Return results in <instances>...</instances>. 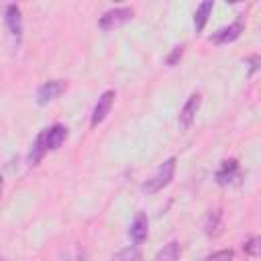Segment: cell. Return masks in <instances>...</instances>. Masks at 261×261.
<instances>
[{
    "label": "cell",
    "mask_w": 261,
    "mask_h": 261,
    "mask_svg": "<svg viewBox=\"0 0 261 261\" xmlns=\"http://www.w3.org/2000/svg\"><path fill=\"white\" fill-rule=\"evenodd\" d=\"M247 63H249V73H255L259 69V55H251L247 59Z\"/></svg>",
    "instance_id": "19"
},
{
    "label": "cell",
    "mask_w": 261,
    "mask_h": 261,
    "mask_svg": "<svg viewBox=\"0 0 261 261\" xmlns=\"http://www.w3.org/2000/svg\"><path fill=\"white\" fill-rule=\"evenodd\" d=\"M212 8H214V2L212 0H204L202 4H198L196 12H194V31L196 33H202L210 14H212Z\"/></svg>",
    "instance_id": "13"
},
{
    "label": "cell",
    "mask_w": 261,
    "mask_h": 261,
    "mask_svg": "<svg viewBox=\"0 0 261 261\" xmlns=\"http://www.w3.org/2000/svg\"><path fill=\"white\" fill-rule=\"evenodd\" d=\"M243 31H245V24H243L241 20H234V22H230V24L218 29L216 33H212V35L208 37V41L214 43V45H228V43L237 41V39L243 35Z\"/></svg>",
    "instance_id": "7"
},
{
    "label": "cell",
    "mask_w": 261,
    "mask_h": 261,
    "mask_svg": "<svg viewBox=\"0 0 261 261\" xmlns=\"http://www.w3.org/2000/svg\"><path fill=\"white\" fill-rule=\"evenodd\" d=\"M232 251L230 249H222V251H216L212 255H208L204 261H232Z\"/></svg>",
    "instance_id": "18"
},
{
    "label": "cell",
    "mask_w": 261,
    "mask_h": 261,
    "mask_svg": "<svg viewBox=\"0 0 261 261\" xmlns=\"http://www.w3.org/2000/svg\"><path fill=\"white\" fill-rule=\"evenodd\" d=\"M0 261H4V259H2V257H0Z\"/></svg>",
    "instance_id": "21"
},
{
    "label": "cell",
    "mask_w": 261,
    "mask_h": 261,
    "mask_svg": "<svg viewBox=\"0 0 261 261\" xmlns=\"http://www.w3.org/2000/svg\"><path fill=\"white\" fill-rule=\"evenodd\" d=\"M181 55H184V43H181V45H175V47H173V49L167 53V57H165V63H167L169 67H175V65L179 63Z\"/></svg>",
    "instance_id": "17"
},
{
    "label": "cell",
    "mask_w": 261,
    "mask_h": 261,
    "mask_svg": "<svg viewBox=\"0 0 261 261\" xmlns=\"http://www.w3.org/2000/svg\"><path fill=\"white\" fill-rule=\"evenodd\" d=\"M200 102H202V98H200L198 92L190 94V98L186 100V104L181 106L179 116H177V126H179V130H188V128L192 126V122L196 120V114H198V110H200Z\"/></svg>",
    "instance_id": "6"
},
{
    "label": "cell",
    "mask_w": 261,
    "mask_h": 261,
    "mask_svg": "<svg viewBox=\"0 0 261 261\" xmlns=\"http://www.w3.org/2000/svg\"><path fill=\"white\" fill-rule=\"evenodd\" d=\"M177 259H179V243L177 241H169L167 245H163L157 251L153 261H177Z\"/></svg>",
    "instance_id": "14"
},
{
    "label": "cell",
    "mask_w": 261,
    "mask_h": 261,
    "mask_svg": "<svg viewBox=\"0 0 261 261\" xmlns=\"http://www.w3.org/2000/svg\"><path fill=\"white\" fill-rule=\"evenodd\" d=\"M133 8L130 6H116V8H110L106 10L100 20H98V27L102 31H114V29H120L122 24H126L130 18H133Z\"/></svg>",
    "instance_id": "3"
},
{
    "label": "cell",
    "mask_w": 261,
    "mask_h": 261,
    "mask_svg": "<svg viewBox=\"0 0 261 261\" xmlns=\"http://www.w3.org/2000/svg\"><path fill=\"white\" fill-rule=\"evenodd\" d=\"M112 261H145V257L137 245H130V247H124L118 253H114Z\"/></svg>",
    "instance_id": "15"
},
{
    "label": "cell",
    "mask_w": 261,
    "mask_h": 261,
    "mask_svg": "<svg viewBox=\"0 0 261 261\" xmlns=\"http://www.w3.org/2000/svg\"><path fill=\"white\" fill-rule=\"evenodd\" d=\"M65 90H67V82L65 80H49V82H43L37 88V104L39 106H47L49 102L57 100Z\"/></svg>",
    "instance_id": "5"
},
{
    "label": "cell",
    "mask_w": 261,
    "mask_h": 261,
    "mask_svg": "<svg viewBox=\"0 0 261 261\" xmlns=\"http://www.w3.org/2000/svg\"><path fill=\"white\" fill-rule=\"evenodd\" d=\"M114 98H116V92H114V90H104V92L100 94V98H98L96 104H94L92 116H90V126H92V128H96L98 124H102V122L106 120V116H108L110 110H112Z\"/></svg>",
    "instance_id": "4"
},
{
    "label": "cell",
    "mask_w": 261,
    "mask_h": 261,
    "mask_svg": "<svg viewBox=\"0 0 261 261\" xmlns=\"http://www.w3.org/2000/svg\"><path fill=\"white\" fill-rule=\"evenodd\" d=\"M128 239L133 245H143L147 241V234H149V218L145 212H137L133 222L128 224V230H126Z\"/></svg>",
    "instance_id": "8"
},
{
    "label": "cell",
    "mask_w": 261,
    "mask_h": 261,
    "mask_svg": "<svg viewBox=\"0 0 261 261\" xmlns=\"http://www.w3.org/2000/svg\"><path fill=\"white\" fill-rule=\"evenodd\" d=\"M222 228H224V222H222V210H210L204 218V232L212 239L220 237L222 234Z\"/></svg>",
    "instance_id": "12"
},
{
    "label": "cell",
    "mask_w": 261,
    "mask_h": 261,
    "mask_svg": "<svg viewBox=\"0 0 261 261\" xmlns=\"http://www.w3.org/2000/svg\"><path fill=\"white\" fill-rule=\"evenodd\" d=\"M4 22L10 39V49L18 51L20 41H22V14L18 4H6L4 6Z\"/></svg>",
    "instance_id": "2"
},
{
    "label": "cell",
    "mask_w": 261,
    "mask_h": 261,
    "mask_svg": "<svg viewBox=\"0 0 261 261\" xmlns=\"http://www.w3.org/2000/svg\"><path fill=\"white\" fill-rule=\"evenodd\" d=\"M47 153V143H45V128L35 137V141L31 143V149H29V155H27V163L29 165H39L41 159L45 157Z\"/></svg>",
    "instance_id": "11"
},
{
    "label": "cell",
    "mask_w": 261,
    "mask_h": 261,
    "mask_svg": "<svg viewBox=\"0 0 261 261\" xmlns=\"http://www.w3.org/2000/svg\"><path fill=\"white\" fill-rule=\"evenodd\" d=\"M67 139V126L63 124H53L49 128H45V143H47V151H57Z\"/></svg>",
    "instance_id": "10"
},
{
    "label": "cell",
    "mask_w": 261,
    "mask_h": 261,
    "mask_svg": "<svg viewBox=\"0 0 261 261\" xmlns=\"http://www.w3.org/2000/svg\"><path fill=\"white\" fill-rule=\"evenodd\" d=\"M2 190H4V179L0 177V196H2Z\"/></svg>",
    "instance_id": "20"
},
{
    "label": "cell",
    "mask_w": 261,
    "mask_h": 261,
    "mask_svg": "<svg viewBox=\"0 0 261 261\" xmlns=\"http://www.w3.org/2000/svg\"><path fill=\"white\" fill-rule=\"evenodd\" d=\"M241 177V167L237 159H226L222 161L220 169L216 171V184L218 186H230Z\"/></svg>",
    "instance_id": "9"
},
{
    "label": "cell",
    "mask_w": 261,
    "mask_h": 261,
    "mask_svg": "<svg viewBox=\"0 0 261 261\" xmlns=\"http://www.w3.org/2000/svg\"><path fill=\"white\" fill-rule=\"evenodd\" d=\"M243 249H245V255H249V257L257 259V257H259V253H261V239H259V237H251V239L243 245Z\"/></svg>",
    "instance_id": "16"
},
{
    "label": "cell",
    "mask_w": 261,
    "mask_h": 261,
    "mask_svg": "<svg viewBox=\"0 0 261 261\" xmlns=\"http://www.w3.org/2000/svg\"><path fill=\"white\" fill-rule=\"evenodd\" d=\"M175 165H177V159L175 157H167L163 163H159V167L155 169V173L143 184V192L147 196H153L157 192H161L163 188H167L175 175Z\"/></svg>",
    "instance_id": "1"
}]
</instances>
